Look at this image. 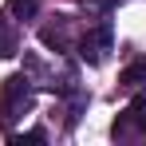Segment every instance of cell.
I'll use <instances>...</instances> for the list:
<instances>
[{
    "label": "cell",
    "mask_w": 146,
    "mask_h": 146,
    "mask_svg": "<svg viewBox=\"0 0 146 146\" xmlns=\"http://www.w3.org/2000/svg\"><path fill=\"white\" fill-rule=\"evenodd\" d=\"M111 44H115V32H111V24L103 20V24H95V28L83 32V40H79V59L91 63V67H99V63H107Z\"/></svg>",
    "instance_id": "cell-2"
},
{
    "label": "cell",
    "mask_w": 146,
    "mask_h": 146,
    "mask_svg": "<svg viewBox=\"0 0 146 146\" xmlns=\"http://www.w3.org/2000/svg\"><path fill=\"white\" fill-rule=\"evenodd\" d=\"M111 8V0H83V12H91V16H103Z\"/></svg>",
    "instance_id": "cell-8"
},
{
    "label": "cell",
    "mask_w": 146,
    "mask_h": 146,
    "mask_svg": "<svg viewBox=\"0 0 146 146\" xmlns=\"http://www.w3.org/2000/svg\"><path fill=\"white\" fill-rule=\"evenodd\" d=\"M8 12H12L16 20H32V16L40 12V0H8Z\"/></svg>",
    "instance_id": "cell-6"
},
{
    "label": "cell",
    "mask_w": 146,
    "mask_h": 146,
    "mask_svg": "<svg viewBox=\"0 0 146 146\" xmlns=\"http://www.w3.org/2000/svg\"><path fill=\"white\" fill-rule=\"evenodd\" d=\"M16 48H20L16 20H12V12H0V59L4 55H16Z\"/></svg>",
    "instance_id": "cell-4"
},
{
    "label": "cell",
    "mask_w": 146,
    "mask_h": 146,
    "mask_svg": "<svg viewBox=\"0 0 146 146\" xmlns=\"http://www.w3.org/2000/svg\"><path fill=\"white\" fill-rule=\"evenodd\" d=\"M32 87L36 83L28 75H8L4 79V87H0V126L4 130H12V122L32 107Z\"/></svg>",
    "instance_id": "cell-1"
},
{
    "label": "cell",
    "mask_w": 146,
    "mask_h": 146,
    "mask_svg": "<svg viewBox=\"0 0 146 146\" xmlns=\"http://www.w3.org/2000/svg\"><path fill=\"white\" fill-rule=\"evenodd\" d=\"M126 134H146V87L134 91V99L126 103V111L115 122V138H126Z\"/></svg>",
    "instance_id": "cell-3"
},
{
    "label": "cell",
    "mask_w": 146,
    "mask_h": 146,
    "mask_svg": "<svg viewBox=\"0 0 146 146\" xmlns=\"http://www.w3.org/2000/svg\"><path fill=\"white\" fill-rule=\"evenodd\" d=\"M12 142H48V130H28V134H12Z\"/></svg>",
    "instance_id": "cell-7"
},
{
    "label": "cell",
    "mask_w": 146,
    "mask_h": 146,
    "mask_svg": "<svg viewBox=\"0 0 146 146\" xmlns=\"http://www.w3.org/2000/svg\"><path fill=\"white\" fill-rule=\"evenodd\" d=\"M119 83L126 87V91H138V87H146V59L130 63V67H126V71L119 75Z\"/></svg>",
    "instance_id": "cell-5"
}]
</instances>
